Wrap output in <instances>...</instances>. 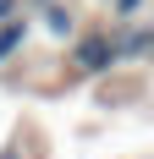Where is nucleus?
Returning <instances> with one entry per match:
<instances>
[{
	"mask_svg": "<svg viewBox=\"0 0 154 159\" xmlns=\"http://www.w3.org/2000/svg\"><path fill=\"white\" fill-rule=\"evenodd\" d=\"M22 44H28V16L17 11V16H6V22H0V66L11 61Z\"/></svg>",
	"mask_w": 154,
	"mask_h": 159,
	"instance_id": "nucleus-2",
	"label": "nucleus"
},
{
	"mask_svg": "<svg viewBox=\"0 0 154 159\" xmlns=\"http://www.w3.org/2000/svg\"><path fill=\"white\" fill-rule=\"evenodd\" d=\"M143 11V0H116V16H138Z\"/></svg>",
	"mask_w": 154,
	"mask_h": 159,
	"instance_id": "nucleus-5",
	"label": "nucleus"
},
{
	"mask_svg": "<svg viewBox=\"0 0 154 159\" xmlns=\"http://www.w3.org/2000/svg\"><path fill=\"white\" fill-rule=\"evenodd\" d=\"M44 28L55 33V39H72V33H77V16L66 11V6H55V0H44Z\"/></svg>",
	"mask_w": 154,
	"mask_h": 159,
	"instance_id": "nucleus-3",
	"label": "nucleus"
},
{
	"mask_svg": "<svg viewBox=\"0 0 154 159\" xmlns=\"http://www.w3.org/2000/svg\"><path fill=\"white\" fill-rule=\"evenodd\" d=\"M6 16H17V0H0V22H6Z\"/></svg>",
	"mask_w": 154,
	"mask_h": 159,
	"instance_id": "nucleus-6",
	"label": "nucleus"
},
{
	"mask_svg": "<svg viewBox=\"0 0 154 159\" xmlns=\"http://www.w3.org/2000/svg\"><path fill=\"white\" fill-rule=\"evenodd\" d=\"M116 61H121V55H116V39H110V33H94V39L77 44V66H83V71H110Z\"/></svg>",
	"mask_w": 154,
	"mask_h": 159,
	"instance_id": "nucleus-1",
	"label": "nucleus"
},
{
	"mask_svg": "<svg viewBox=\"0 0 154 159\" xmlns=\"http://www.w3.org/2000/svg\"><path fill=\"white\" fill-rule=\"evenodd\" d=\"M39 6H44V0H39Z\"/></svg>",
	"mask_w": 154,
	"mask_h": 159,
	"instance_id": "nucleus-7",
	"label": "nucleus"
},
{
	"mask_svg": "<svg viewBox=\"0 0 154 159\" xmlns=\"http://www.w3.org/2000/svg\"><path fill=\"white\" fill-rule=\"evenodd\" d=\"M149 39H154L149 28H132V33L121 39V44H116V55H143V49H149Z\"/></svg>",
	"mask_w": 154,
	"mask_h": 159,
	"instance_id": "nucleus-4",
	"label": "nucleus"
}]
</instances>
